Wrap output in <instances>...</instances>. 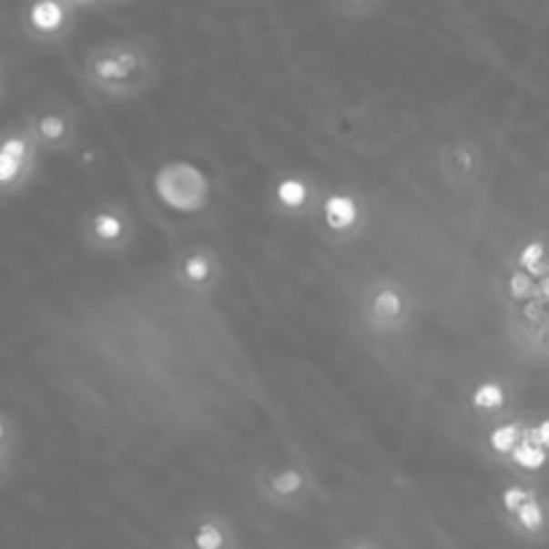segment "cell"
Wrapping results in <instances>:
<instances>
[{"instance_id": "11", "label": "cell", "mask_w": 549, "mask_h": 549, "mask_svg": "<svg viewBox=\"0 0 549 549\" xmlns=\"http://www.w3.org/2000/svg\"><path fill=\"white\" fill-rule=\"evenodd\" d=\"M375 311H378V314H386V317L400 314V298H397V292H381V295L375 298Z\"/></svg>"}, {"instance_id": "2", "label": "cell", "mask_w": 549, "mask_h": 549, "mask_svg": "<svg viewBox=\"0 0 549 549\" xmlns=\"http://www.w3.org/2000/svg\"><path fill=\"white\" fill-rule=\"evenodd\" d=\"M65 22V11L56 0H38L30 8V25L36 33H56Z\"/></svg>"}, {"instance_id": "1", "label": "cell", "mask_w": 549, "mask_h": 549, "mask_svg": "<svg viewBox=\"0 0 549 549\" xmlns=\"http://www.w3.org/2000/svg\"><path fill=\"white\" fill-rule=\"evenodd\" d=\"M33 164V139L19 132L0 135V193L19 188Z\"/></svg>"}, {"instance_id": "4", "label": "cell", "mask_w": 549, "mask_h": 549, "mask_svg": "<svg viewBox=\"0 0 549 549\" xmlns=\"http://www.w3.org/2000/svg\"><path fill=\"white\" fill-rule=\"evenodd\" d=\"M36 135H38V139L48 142V145L62 142L65 135H67V121L62 116H56V113H46V116H41L36 121Z\"/></svg>"}, {"instance_id": "13", "label": "cell", "mask_w": 549, "mask_h": 549, "mask_svg": "<svg viewBox=\"0 0 549 549\" xmlns=\"http://www.w3.org/2000/svg\"><path fill=\"white\" fill-rule=\"evenodd\" d=\"M509 290H512V295H514V298H528V295H534V284H531V276H528V274H514V276H512V281H509Z\"/></svg>"}, {"instance_id": "6", "label": "cell", "mask_w": 549, "mask_h": 549, "mask_svg": "<svg viewBox=\"0 0 549 549\" xmlns=\"http://www.w3.org/2000/svg\"><path fill=\"white\" fill-rule=\"evenodd\" d=\"M474 408H485V411H496L503 405V391L499 383H483L477 391H474Z\"/></svg>"}, {"instance_id": "17", "label": "cell", "mask_w": 549, "mask_h": 549, "mask_svg": "<svg viewBox=\"0 0 549 549\" xmlns=\"http://www.w3.org/2000/svg\"><path fill=\"white\" fill-rule=\"evenodd\" d=\"M523 502H528V493H525V491H520V488H512V491H506V493H503V506H506L509 512H517Z\"/></svg>"}, {"instance_id": "21", "label": "cell", "mask_w": 549, "mask_h": 549, "mask_svg": "<svg viewBox=\"0 0 549 549\" xmlns=\"http://www.w3.org/2000/svg\"><path fill=\"white\" fill-rule=\"evenodd\" d=\"M539 292H542V298H549V276H544V281H542Z\"/></svg>"}, {"instance_id": "16", "label": "cell", "mask_w": 549, "mask_h": 549, "mask_svg": "<svg viewBox=\"0 0 549 549\" xmlns=\"http://www.w3.org/2000/svg\"><path fill=\"white\" fill-rule=\"evenodd\" d=\"M298 485H300L298 472H284V474L276 480V491H279V493H292V491H298Z\"/></svg>"}, {"instance_id": "15", "label": "cell", "mask_w": 549, "mask_h": 549, "mask_svg": "<svg viewBox=\"0 0 549 549\" xmlns=\"http://www.w3.org/2000/svg\"><path fill=\"white\" fill-rule=\"evenodd\" d=\"M196 544L201 549H218L223 544V536H220L215 528H204V531L196 536Z\"/></svg>"}, {"instance_id": "7", "label": "cell", "mask_w": 549, "mask_h": 549, "mask_svg": "<svg viewBox=\"0 0 549 549\" xmlns=\"http://www.w3.org/2000/svg\"><path fill=\"white\" fill-rule=\"evenodd\" d=\"M279 201H284L290 207H300L306 201V185L298 180H284L279 185Z\"/></svg>"}, {"instance_id": "5", "label": "cell", "mask_w": 549, "mask_h": 549, "mask_svg": "<svg viewBox=\"0 0 549 549\" xmlns=\"http://www.w3.org/2000/svg\"><path fill=\"white\" fill-rule=\"evenodd\" d=\"M514 461L523 466V469H542L547 463V451L544 445H536V442H523L514 448Z\"/></svg>"}, {"instance_id": "3", "label": "cell", "mask_w": 549, "mask_h": 549, "mask_svg": "<svg viewBox=\"0 0 549 549\" xmlns=\"http://www.w3.org/2000/svg\"><path fill=\"white\" fill-rule=\"evenodd\" d=\"M324 215L332 229H346L357 220V207L349 196H330L324 204Z\"/></svg>"}, {"instance_id": "22", "label": "cell", "mask_w": 549, "mask_h": 549, "mask_svg": "<svg viewBox=\"0 0 549 549\" xmlns=\"http://www.w3.org/2000/svg\"><path fill=\"white\" fill-rule=\"evenodd\" d=\"M528 320H539V306H528Z\"/></svg>"}, {"instance_id": "20", "label": "cell", "mask_w": 549, "mask_h": 549, "mask_svg": "<svg viewBox=\"0 0 549 549\" xmlns=\"http://www.w3.org/2000/svg\"><path fill=\"white\" fill-rule=\"evenodd\" d=\"M5 440H8V426H5V421L0 418V453H3V448H5Z\"/></svg>"}, {"instance_id": "8", "label": "cell", "mask_w": 549, "mask_h": 549, "mask_svg": "<svg viewBox=\"0 0 549 549\" xmlns=\"http://www.w3.org/2000/svg\"><path fill=\"white\" fill-rule=\"evenodd\" d=\"M517 517H520V523L525 525V528H531V531H536L539 525H542V520H544V514H542V506L536 502H523L520 503V509H517Z\"/></svg>"}, {"instance_id": "14", "label": "cell", "mask_w": 549, "mask_h": 549, "mask_svg": "<svg viewBox=\"0 0 549 549\" xmlns=\"http://www.w3.org/2000/svg\"><path fill=\"white\" fill-rule=\"evenodd\" d=\"M185 271H188V276H190L193 281H201V279L209 276V266H207L204 258H190V260L185 263Z\"/></svg>"}, {"instance_id": "10", "label": "cell", "mask_w": 549, "mask_h": 549, "mask_svg": "<svg viewBox=\"0 0 549 549\" xmlns=\"http://www.w3.org/2000/svg\"><path fill=\"white\" fill-rule=\"evenodd\" d=\"M514 442H517V429H514V426H502V429H496L493 437H491V445H493V451H499V453H509V451L514 448Z\"/></svg>"}, {"instance_id": "12", "label": "cell", "mask_w": 549, "mask_h": 549, "mask_svg": "<svg viewBox=\"0 0 549 549\" xmlns=\"http://www.w3.org/2000/svg\"><path fill=\"white\" fill-rule=\"evenodd\" d=\"M542 260H544V244H539V241L528 244V247L523 249V255H520V266H525V269H534V266L542 263Z\"/></svg>"}, {"instance_id": "19", "label": "cell", "mask_w": 549, "mask_h": 549, "mask_svg": "<svg viewBox=\"0 0 549 549\" xmlns=\"http://www.w3.org/2000/svg\"><path fill=\"white\" fill-rule=\"evenodd\" d=\"M539 442L549 448V421H544L542 426H539Z\"/></svg>"}, {"instance_id": "18", "label": "cell", "mask_w": 549, "mask_h": 549, "mask_svg": "<svg viewBox=\"0 0 549 549\" xmlns=\"http://www.w3.org/2000/svg\"><path fill=\"white\" fill-rule=\"evenodd\" d=\"M97 73H99V76H105V78H116V76H121V73H124V65H118V62H113V59H107V62H99V65H97Z\"/></svg>"}, {"instance_id": "9", "label": "cell", "mask_w": 549, "mask_h": 549, "mask_svg": "<svg viewBox=\"0 0 549 549\" xmlns=\"http://www.w3.org/2000/svg\"><path fill=\"white\" fill-rule=\"evenodd\" d=\"M94 233H97L99 239L110 241V239L121 236V223H118V218H113V215H97V218H94Z\"/></svg>"}]
</instances>
